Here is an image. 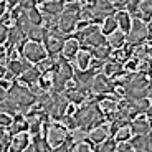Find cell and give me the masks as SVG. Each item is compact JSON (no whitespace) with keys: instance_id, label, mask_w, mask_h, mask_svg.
<instances>
[{"instance_id":"1","label":"cell","mask_w":152,"mask_h":152,"mask_svg":"<svg viewBox=\"0 0 152 152\" xmlns=\"http://www.w3.org/2000/svg\"><path fill=\"white\" fill-rule=\"evenodd\" d=\"M75 119L78 122V127H81L84 131L94 129V127L103 124V121H104L103 111H101L99 106H96V103H88L86 106L78 109L75 114Z\"/></svg>"},{"instance_id":"2","label":"cell","mask_w":152,"mask_h":152,"mask_svg":"<svg viewBox=\"0 0 152 152\" xmlns=\"http://www.w3.org/2000/svg\"><path fill=\"white\" fill-rule=\"evenodd\" d=\"M8 96L18 104L20 111H23V113L27 109H30V107L33 106V103L37 101V96H35L30 89L20 86V84H12V89L8 91Z\"/></svg>"},{"instance_id":"3","label":"cell","mask_w":152,"mask_h":152,"mask_svg":"<svg viewBox=\"0 0 152 152\" xmlns=\"http://www.w3.org/2000/svg\"><path fill=\"white\" fill-rule=\"evenodd\" d=\"M22 55H23V58H27L30 63H40L42 60L46 58L48 51H46V48L40 42H31L30 40V42H27L25 46L22 48Z\"/></svg>"},{"instance_id":"4","label":"cell","mask_w":152,"mask_h":152,"mask_svg":"<svg viewBox=\"0 0 152 152\" xmlns=\"http://www.w3.org/2000/svg\"><path fill=\"white\" fill-rule=\"evenodd\" d=\"M144 40H147V23L141 18H136L132 22V27L127 35V42L129 45H141Z\"/></svg>"},{"instance_id":"5","label":"cell","mask_w":152,"mask_h":152,"mask_svg":"<svg viewBox=\"0 0 152 152\" xmlns=\"http://www.w3.org/2000/svg\"><path fill=\"white\" fill-rule=\"evenodd\" d=\"M66 139H68V132H66V127L65 126H60V124H53L50 126L46 129V141L48 144L53 147H58V145L65 144Z\"/></svg>"},{"instance_id":"6","label":"cell","mask_w":152,"mask_h":152,"mask_svg":"<svg viewBox=\"0 0 152 152\" xmlns=\"http://www.w3.org/2000/svg\"><path fill=\"white\" fill-rule=\"evenodd\" d=\"M113 13H114V5L109 0H98L96 5L93 7V23L109 18V17H113Z\"/></svg>"},{"instance_id":"7","label":"cell","mask_w":152,"mask_h":152,"mask_svg":"<svg viewBox=\"0 0 152 152\" xmlns=\"http://www.w3.org/2000/svg\"><path fill=\"white\" fill-rule=\"evenodd\" d=\"M78 20H80V13H75V12H68V10H63L60 17V28L63 33H71L76 27H78Z\"/></svg>"},{"instance_id":"8","label":"cell","mask_w":152,"mask_h":152,"mask_svg":"<svg viewBox=\"0 0 152 152\" xmlns=\"http://www.w3.org/2000/svg\"><path fill=\"white\" fill-rule=\"evenodd\" d=\"M96 73L93 69H76L75 71V81L78 83V86L84 91L88 89H93V84L96 80Z\"/></svg>"},{"instance_id":"9","label":"cell","mask_w":152,"mask_h":152,"mask_svg":"<svg viewBox=\"0 0 152 152\" xmlns=\"http://www.w3.org/2000/svg\"><path fill=\"white\" fill-rule=\"evenodd\" d=\"M131 145L136 149V152H152V137L149 134L136 136L131 139Z\"/></svg>"},{"instance_id":"10","label":"cell","mask_w":152,"mask_h":152,"mask_svg":"<svg viewBox=\"0 0 152 152\" xmlns=\"http://www.w3.org/2000/svg\"><path fill=\"white\" fill-rule=\"evenodd\" d=\"M30 144V134L28 132H18L17 136H13L10 144V152H23Z\"/></svg>"},{"instance_id":"11","label":"cell","mask_w":152,"mask_h":152,"mask_svg":"<svg viewBox=\"0 0 152 152\" xmlns=\"http://www.w3.org/2000/svg\"><path fill=\"white\" fill-rule=\"evenodd\" d=\"M7 68L10 69L15 76H22L23 73L27 71L28 68H31V66H30V61H28L27 58H22V60L18 58V60H10L8 61Z\"/></svg>"},{"instance_id":"12","label":"cell","mask_w":152,"mask_h":152,"mask_svg":"<svg viewBox=\"0 0 152 152\" xmlns=\"http://www.w3.org/2000/svg\"><path fill=\"white\" fill-rule=\"evenodd\" d=\"M107 136H109V127H107V126H98V127L89 131L88 139H89L93 144H101V142H104L107 139Z\"/></svg>"},{"instance_id":"13","label":"cell","mask_w":152,"mask_h":152,"mask_svg":"<svg viewBox=\"0 0 152 152\" xmlns=\"http://www.w3.org/2000/svg\"><path fill=\"white\" fill-rule=\"evenodd\" d=\"M91 51L86 48L80 50L78 51V55H76L75 58V63H76V68L78 69H89V66H91V61H93V56H91Z\"/></svg>"},{"instance_id":"14","label":"cell","mask_w":152,"mask_h":152,"mask_svg":"<svg viewBox=\"0 0 152 152\" xmlns=\"http://www.w3.org/2000/svg\"><path fill=\"white\" fill-rule=\"evenodd\" d=\"M78 51H80V42L76 38H68L65 42V46H63V51L61 53H63V56L66 60H73V58H76Z\"/></svg>"},{"instance_id":"15","label":"cell","mask_w":152,"mask_h":152,"mask_svg":"<svg viewBox=\"0 0 152 152\" xmlns=\"http://www.w3.org/2000/svg\"><path fill=\"white\" fill-rule=\"evenodd\" d=\"M93 91H94L96 94H104V93L113 91V89H111V83H109V80H107L106 75L96 76L94 84H93Z\"/></svg>"},{"instance_id":"16","label":"cell","mask_w":152,"mask_h":152,"mask_svg":"<svg viewBox=\"0 0 152 152\" xmlns=\"http://www.w3.org/2000/svg\"><path fill=\"white\" fill-rule=\"evenodd\" d=\"M40 78H42V71L38 68H35V66H31V68H28L27 71L20 76V81L31 86V84H37L38 81H40Z\"/></svg>"},{"instance_id":"17","label":"cell","mask_w":152,"mask_h":152,"mask_svg":"<svg viewBox=\"0 0 152 152\" xmlns=\"http://www.w3.org/2000/svg\"><path fill=\"white\" fill-rule=\"evenodd\" d=\"M46 35H48V28L43 25H33L30 28V31L27 33V37L30 38L31 42H45Z\"/></svg>"},{"instance_id":"18","label":"cell","mask_w":152,"mask_h":152,"mask_svg":"<svg viewBox=\"0 0 152 152\" xmlns=\"http://www.w3.org/2000/svg\"><path fill=\"white\" fill-rule=\"evenodd\" d=\"M99 107H101V111L106 114L107 118L113 119L114 114H116V111H118V103L114 101V98H104V99H101Z\"/></svg>"},{"instance_id":"19","label":"cell","mask_w":152,"mask_h":152,"mask_svg":"<svg viewBox=\"0 0 152 152\" xmlns=\"http://www.w3.org/2000/svg\"><path fill=\"white\" fill-rule=\"evenodd\" d=\"M131 129H132L134 134H137V136H144V134H149L152 129V126L149 121H145V119H136V121H132V124H131Z\"/></svg>"},{"instance_id":"20","label":"cell","mask_w":152,"mask_h":152,"mask_svg":"<svg viewBox=\"0 0 152 152\" xmlns=\"http://www.w3.org/2000/svg\"><path fill=\"white\" fill-rule=\"evenodd\" d=\"M63 10H65L63 2H48V4H43V13H45V15L61 17Z\"/></svg>"},{"instance_id":"21","label":"cell","mask_w":152,"mask_h":152,"mask_svg":"<svg viewBox=\"0 0 152 152\" xmlns=\"http://www.w3.org/2000/svg\"><path fill=\"white\" fill-rule=\"evenodd\" d=\"M137 13H139L141 20H144V22H151L152 20V0H141Z\"/></svg>"},{"instance_id":"22","label":"cell","mask_w":152,"mask_h":152,"mask_svg":"<svg viewBox=\"0 0 152 152\" xmlns=\"http://www.w3.org/2000/svg\"><path fill=\"white\" fill-rule=\"evenodd\" d=\"M23 38H25V33L17 25L15 27H10V33H8V40H7L8 46H18L23 42Z\"/></svg>"},{"instance_id":"23","label":"cell","mask_w":152,"mask_h":152,"mask_svg":"<svg viewBox=\"0 0 152 152\" xmlns=\"http://www.w3.org/2000/svg\"><path fill=\"white\" fill-rule=\"evenodd\" d=\"M116 20H118L119 23V27H121V30L124 31V33H129L131 27H132V22H131V15H129V12H118L116 13Z\"/></svg>"},{"instance_id":"24","label":"cell","mask_w":152,"mask_h":152,"mask_svg":"<svg viewBox=\"0 0 152 152\" xmlns=\"http://www.w3.org/2000/svg\"><path fill=\"white\" fill-rule=\"evenodd\" d=\"M126 40H127V38H126L124 31L116 30L113 35H109V46H113V48H122Z\"/></svg>"},{"instance_id":"25","label":"cell","mask_w":152,"mask_h":152,"mask_svg":"<svg viewBox=\"0 0 152 152\" xmlns=\"http://www.w3.org/2000/svg\"><path fill=\"white\" fill-rule=\"evenodd\" d=\"M20 109V106L10 98L7 96L5 99H2V113H7V114H17V111Z\"/></svg>"},{"instance_id":"26","label":"cell","mask_w":152,"mask_h":152,"mask_svg":"<svg viewBox=\"0 0 152 152\" xmlns=\"http://www.w3.org/2000/svg\"><path fill=\"white\" fill-rule=\"evenodd\" d=\"M121 69H122V65L118 63V61H109V63L104 65V73H106V76H109V78L118 76L119 73H121Z\"/></svg>"},{"instance_id":"27","label":"cell","mask_w":152,"mask_h":152,"mask_svg":"<svg viewBox=\"0 0 152 152\" xmlns=\"http://www.w3.org/2000/svg\"><path fill=\"white\" fill-rule=\"evenodd\" d=\"M33 147L37 149V152H51V145L48 144L46 137L43 139L40 136H35L33 137Z\"/></svg>"},{"instance_id":"28","label":"cell","mask_w":152,"mask_h":152,"mask_svg":"<svg viewBox=\"0 0 152 152\" xmlns=\"http://www.w3.org/2000/svg\"><path fill=\"white\" fill-rule=\"evenodd\" d=\"M119 23L116 20V17H109V18L104 20V25H103V33L104 35H113L114 31L118 30Z\"/></svg>"},{"instance_id":"29","label":"cell","mask_w":152,"mask_h":152,"mask_svg":"<svg viewBox=\"0 0 152 152\" xmlns=\"http://www.w3.org/2000/svg\"><path fill=\"white\" fill-rule=\"evenodd\" d=\"M132 139V129L131 126H124L116 132V142H126V141H131Z\"/></svg>"},{"instance_id":"30","label":"cell","mask_w":152,"mask_h":152,"mask_svg":"<svg viewBox=\"0 0 152 152\" xmlns=\"http://www.w3.org/2000/svg\"><path fill=\"white\" fill-rule=\"evenodd\" d=\"M93 55H94L96 60H103L104 61L106 58L111 56V48L106 46V45H101V46H98V48L93 50Z\"/></svg>"},{"instance_id":"31","label":"cell","mask_w":152,"mask_h":152,"mask_svg":"<svg viewBox=\"0 0 152 152\" xmlns=\"http://www.w3.org/2000/svg\"><path fill=\"white\" fill-rule=\"evenodd\" d=\"M28 13V18H30L31 25H42L43 23V12H40L38 8H31Z\"/></svg>"},{"instance_id":"32","label":"cell","mask_w":152,"mask_h":152,"mask_svg":"<svg viewBox=\"0 0 152 152\" xmlns=\"http://www.w3.org/2000/svg\"><path fill=\"white\" fill-rule=\"evenodd\" d=\"M98 152H116V139H106L98 147Z\"/></svg>"},{"instance_id":"33","label":"cell","mask_w":152,"mask_h":152,"mask_svg":"<svg viewBox=\"0 0 152 152\" xmlns=\"http://www.w3.org/2000/svg\"><path fill=\"white\" fill-rule=\"evenodd\" d=\"M88 136H89V132H86L84 129H81V127H78V129H75V131L71 132V136H69V139H71L73 142H78V144H80V142H83V141L86 139Z\"/></svg>"},{"instance_id":"34","label":"cell","mask_w":152,"mask_h":152,"mask_svg":"<svg viewBox=\"0 0 152 152\" xmlns=\"http://www.w3.org/2000/svg\"><path fill=\"white\" fill-rule=\"evenodd\" d=\"M10 116H12V114L2 113V118H0V124H2V127H4V129H10L12 126H13V122H15V119H12Z\"/></svg>"},{"instance_id":"35","label":"cell","mask_w":152,"mask_h":152,"mask_svg":"<svg viewBox=\"0 0 152 152\" xmlns=\"http://www.w3.org/2000/svg\"><path fill=\"white\" fill-rule=\"evenodd\" d=\"M37 4H38L37 0H20L18 7L22 8L23 12H30L31 8H35V5H37Z\"/></svg>"},{"instance_id":"36","label":"cell","mask_w":152,"mask_h":152,"mask_svg":"<svg viewBox=\"0 0 152 152\" xmlns=\"http://www.w3.org/2000/svg\"><path fill=\"white\" fill-rule=\"evenodd\" d=\"M73 152H91V147H89L88 144H84V142H80V144L75 145Z\"/></svg>"},{"instance_id":"37","label":"cell","mask_w":152,"mask_h":152,"mask_svg":"<svg viewBox=\"0 0 152 152\" xmlns=\"http://www.w3.org/2000/svg\"><path fill=\"white\" fill-rule=\"evenodd\" d=\"M51 152H69V149H68V142H65V144L58 145V147H53V149H51Z\"/></svg>"},{"instance_id":"38","label":"cell","mask_w":152,"mask_h":152,"mask_svg":"<svg viewBox=\"0 0 152 152\" xmlns=\"http://www.w3.org/2000/svg\"><path fill=\"white\" fill-rule=\"evenodd\" d=\"M118 152H136V149H134L132 145H121V147L118 149Z\"/></svg>"},{"instance_id":"39","label":"cell","mask_w":152,"mask_h":152,"mask_svg":"<svg viewBox=\"0 0 152 152\" xmlns=\"http://www.w3.org/2000/svg\"><path fill=\"white\" fill-rule=\"evenodd\" d=\"M126 69H127V71H132V69H137V63H136L134 60L127 61V65H126Z\"/></svg>"},{"instance_id":"40","label":"cell","mask_w":152,"mask_h":152,"mask_svg":"<svg viewBox=\"0 0 152 152\" xmlns=\"http://www.w3.org/2000/svg\"><path fill=\"white\" fill-rule=\"evenodd\" d=\"M129 2H131V0H116V4H118V5H124V7L129 4Z\"/></svg>"},{"instance_id":"41","label":"cell","mask_w":152,"mask_h":152,"mask_svg":"<svg viewBox=\"0 0 152 152\" xmlns=\"http://www.w3.org/2000/svg\"><path fill=\"white\" fill-rule=\"evenodd\" d=\"M23 152H37V149H35L33 145H28V147L25 149V151H23Z\"/></svg>"},{"instance_id":"42","label":"cell","mask_w":152,"mask_h":152,"mask_svg":"<svg viewBox=\"0 0 152 152\" xmlns=\"http://www.w3.org/2000/svg\"><path fill=\"white\" fill-rule=\"evenodd\" d=\"M149 96H151V99H152V78H151V81H149Z\"/></svg>"},{"instance_id":"43","label":"cell","mask_w":152,"mask_h":152,"mask_svg":"<svg viewBox=\"0 0 152 152\" xmlns=\"http://www.w3.org/2000/svg\"><path fill=\"white\" fill-rule=\"evenodd\" d=\"M84 2H86V4H89V5H96V2H98V0H84Z\"/></svg>"}]
</instances>
